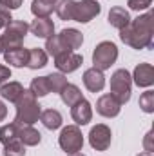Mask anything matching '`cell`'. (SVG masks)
Segmentation results:
<instances>
[{
  "label": "cell",
  "mask_w": 154,
  "mask_h": 156,
  "mask_svg": "<svg viewBox=\"0 0 154 156\" xmlns=\"http://www.w3.org/2000/svg\"><path fill=\"white\" fill-rule=\"evenodd\" d=\"M132 80L138 87H151L154 83V67L151 64H138L134 67V73H132Z\"/></svg>",
  "instance_id": "11"
},
{
  "label": "cell",
  "mask_w": 154,
  "mask_h": 156,
  "mask_svg": "<svg viewBox=\"0 0 154 156\" xmlns=\"http://www.w3.org/2000/svg\"><path fill=\"white\" fill-rule=\"evenodd\" d=\"M83 64V56L75 51H65L54 58V66L60 73H73Z\"/></svg>",
  "instance_id": "9"
},
{
  "label": "cell",
  "mask_w": 154,
  "mask_h": 156,
  "mask_svg": "<svg viewBox=\"0 0 154 156\" xmlns=\"http://www.w3.org/2000/svg\"><path fill=\"white\" fill-rule=\"evenodd\" d=\"M109 24L116 27V29H123L131 24V16H129V11L125 7H120L116 5L109 11Z\"/></svg>",
  "instance_id": "18"
},
{
  "label": "cell",
  "mask_w": 154,
  "mask_h": 156,
  "mask_svg": "<svg viewBox=\"0 0 154 156\" xmlns=\"http://www.w3.org/2000/svg\"><path fill=\"white\" fill-rule=\"evenodd\" d=\"M5 116H7V107H5V104L0 100V122H2Z\"/></svg>",
  "instance_id": "36"
},
{
  "label": "cell",
  "mask_w": 154,
  "mask_h": 156,
  "mask_svg": "<svg viewBox=\"0 0 154 156\" xmlns=\"http://www.w3.org/2000/svg\"><path fill=\"white\" fill-rule=\"evenodd\" d=\"M102 11V5L96 0H80L75 4V13H73V20L80 24H87L91 22L94 16H98Z\"/></svg>",
  "instance_id": "7"
},
{
  "label": "cell",
  "mask_w": 154,
  "mask_h": 156,
  "mask_svg": "<svg viewBox=\"0 0 154 156\" xmlns=\"http://www.w3.org/2000/svg\"><path fill=\"white\" fill-rule=\"evenodd\" d=\"M75 0H58L54 11L58 15L60 20H73V13H75Z\"/></svg>",
  "instance_id": "25"
},
{
  "label": "cell",
  "mask_w": 154,
  "mask_h": 156,
  "mask_svg": "<svg viewBox=\"0 0 154 156\" xmlns=\"http://www.w3.org/2000/svg\"><path fill=\"white\" fill-rule=\"evenodd\" d=\"M111 140H113V133L105 123L94 125L89 133V144L94 151H107L111 147Z\"/></svg>",
  "instance_id": "8"
},
{
  "label": "cell",
  "mask_w": 154,
  "mask_h": 156,
  "mask_svg": "<svg viewBox=\"0 0 154 156\" xmlns=\"http://www.w3.org/2000/svg\"><path fill=\"white\" fill-rule=\"evenodd\" d=\"M16 104V116H15V122L16 125H33L37 123L40 118V113H42V107L37 102V96L27 89H24L22 96L15 102Z\"/></svg>",
  "instance_id": "2"
},
{
  "label": "cell",
  "mask_w": 154,
  "mask_h": 156,
  "mask_svg": "<svg viewBox=\"0 0 154 156\" xmlns=\"http://www.w3.org/2000/svg\"><path fill=\"white\" fill-rule=\"evenodd\" d=\"M127 5L132 11H143V9H149L152 5V0H129Z\"/></svg>",
  "instance_id": "31"
},
{
  "label": "cell",
  "mask_w": 154,
  "mask_h": 156,
  "mask_svg": "<svg viewBox=\"0 0 154 156\" xmlns=\"http://www.w3.org/2000/svg\"><path fill=\"white\" fill-rule=\"evenodd\" d=\"M40 122L47 129L54 131V129H60L62 127V115L56 109H47V111H42L40 113Z\"/></svg>",
  "instance_id": "23"
},
{
  "label": "cell",
  "mask_w": 154,
  "mask_h": 156,
  "mask_svg": "<svg viewBox=\"0 0 154 156\" xmlns=\"http://www.w3.org/2000/svg\"><path fill=\"white\" fill-rule=\"evenodd\" d=\"M18 140V125L16 123H7L0 127V142L4 145H7L9 142Z\"/></svg>",
  "instance_id": "26"
},
{
  "label": "cell",
  "mask_w": 154,
  "mask_h": 156,
  "mask_svg": "<svg viewBox=\"0 0 154 156\" xmlns=\"http://www.w3.org/2000/svg\"><path fill=\"white\" fill-rule=\"evenodd\" d=\"M67 156H85L82 151H78V153H73V154H67Z\"/></svg>",
  "instance_id": "38"
},
{
  "label": "cell",
  "mask_w": 154,
  "mask_h": 156,
  "mask_svg": "<svg viewBox=\"0 0 154 156\" xmlns=\"http://www.w3.org/2000/svg\"><path fill=\"white\" fill-rule=\"evenodd\" d=\"M4 58L9 66L13 67H24L27 66V58H29V49H24L22 45L20 47H13V49H7L4 51Z\"/></svg>",
  "instance_id": "14"
},
{
  "label": "cell",
  "mask_w": 154,
  "mask_h": 156,
  "mask_svg": "<svg viewBox=\"0 0 154 156\" xmlns=\"http://www.w3.org/2000/svg\"><path fill=\"white\" fill-rule=\"evenodd\" d=\"M138 156H154L152 153H149V151H143V153H140Z\"/></svg>",
  "instance_id": "37"
},
{
  "label": "cell",
  "mask_w": 154,
  "mask_h": 156,
  "mask_svg": "<svg viewBox=\"0 0 154 156\" xmlns=\"http://www.w3.org/2000/svg\"><path fill=\"white\" fill-rule=\"evenodd\" d=\"M45 53L47 55H51L53 58H56L58 55H62V53H65V51H69L65 45H64V42L60 40L58 35H53V37H49V38L45 40Z\"/></svg>",
  "instance_id": "24"
},
{
  "label": "cell",
  "mask_w": 154,
  "mask_h": 156,
  "mask_svg": "<svg viewBox=\"0 0 154 156\" xmlns=\"http://www.w3.org/2000/svg\"><path fill=\"white\" fill-rule=\"evenodd\" d=\"M9 78H11V69H9L7 66H2V64H0V85L5 83Z\"/></svg>",
  "instance_id": "35"
},
{
  "label": "cell",
  "mask_w": 154,
  "mask_h": 156,
  "mask_svg": "<svg viewBox=\"0 0 154 156\" xmlns=\"http://www.w3.org/2000/svg\"><path fill=\"white\" fill-rule=\"evenodd\" d=\"M140 107L143 113H154V91H145L140 96Z\"/></svg>",
  "instance_id": "30"
},
{
  "label": "cell",
  "mask_w": 154,
  "mask_h": 156,
  "mask_svg": "<svg viewBox=\"0 0 154 156\" xmlns=\"http://www.w3.org/2000/svg\"><path fill=\"white\" fill-rule=\"evenodd\" d=\"M24 93V85L20 82H9V83H2L0 87V96L7 102H16Z\"/></svg>",
  "instance_id": "20"
},
{
  "label": "cell",
  "mask_w": 154,
  "mask_h": 156,
  "mask_svg": "<svg viewBox=\"0 0 154 156\" xmlns=\"http://www.w3.org/2000/svg\"><path fill=\"white\" fill-rule=\"evenodd\" d=\"M152 138H154V131L151 129V131L145 134V138H143V147H145V151H149V153H152V151H154Z\"/></svg>",
  "instance_id": "33"
},
{
  "label": "cell",
  "mask_w": 154,
  "mask_h": 156,
  "mask_svg": "<svg viewBox=\"0 0 154 156\" xmlns=\"http://www.w3.org/2000/svg\"><path fill=\"white\" fill-rule=\"evenodd\" d=\"M71 116L76 122V125H87L91 122V118H93V107H91V104L85 98H82L80 102H76L71 107Z\"/></svg>",
  "instance_id": "13"
},
{
  "label": "cell",
  "mask_w": 154,
  "mask_h": 156,
  "mask_svg": "<svg viewBox=\"0 0 154 156\" xmlns=\"http://www.w3.org/2000/svg\"><path fill=\"white\" fill-rule=\"evenodd\" d=\"M83 85L87 87V91L91 93H100L103 87H105V76H103V71L100 69H87L83 73Z\"/></svg>",
  "instance_id": "12"
},
{
  "label": "cell",
  "mask_w": 154,
  "mask_h": 156,
  "mask_svg": "<svg viewBox=\"0 0 154 156\" xmlns=\"http://www.w3.org/2000/svg\"><path fill=\"white\" fill-rule=\"evenodd\" d=\"M58 37H60V40L64 42V45L69 51H75L78 47H82V44H83V35L78 29H73V27H67V29L60 31Z\"/></svg>",
  "instance_id": "16"
},
{
  "label": "cell",
  "mask_w": 154,
  "mask_h": 156,
  "mask_svg": "<svg viewBox=\"0 0 154 156\" xmlns=\"http://www.w3.org/2000/svg\"><path fill=\"white\" fill-rule=\"evenodd\" d=\"M4 53V45H2V40H0V55Z\"/></svg>",
  "instance_id": "39"
},
{
  "label": "cell",
  "mask_w": 154,
  "mask_h": 156,
  "mask_svg": "<svg viewBox=\"0 0 154 156\" xmlns=\"http://www.w3.org/2000/svg\"><path fill=\"white\" fill-rule=\"evenodd\" d=\"M47 66V53L40 47L29 49V58H27V67L29 69H42Z\"/></svg>",
  "instance_id": "22"
},
{
  "label": "cell",
  "mask_w": 154,
  "mask_h": 156,
  "mask_svg": "<svg viewBox=\"0 0 154 156\" xmlns=\"http://www.w3.org/2000/svg\"><path fill=\"white\" fill-rule=\"evenodd\" d=\"M47 83H49L51 93H58V94H60V91H62L69 82H67V78L64 76V73H51V75H47Z\"/></svg>",
  "instance_id": "28"
},
{
  "label": "cell",
  "mask_w": 154,
  "mask_h": 156,
  "mask_svg": "<svg viewBox=\"0 0 154 156\" xmlns=\"http://www.w3.org/2000/svg\"><path fill=\"white\" fill-rule=\"evenodd\" d=\"M116 58H118V47H116L113 42H109V40L100 42L94 47V51H93L94 69H100V71L111 69V66L116 62Z\"/></svg>",
  "instance_id": "5"
},
{
  "label": "cell",
  "mask_w": 154,
  "mask_h": 156,
  "mask_svg": "<svg viewBox=\"0 0 154 156\" xmlns=\"http://www.w3.org/2000/svg\"><path fill=\"white\" fill-rule=\"evenodd\" d=\"M131 89H132V78L127 69H118L111 76V94L123 105L131 100Z\"/></svg>",
  "instance_id": "3"
},
{
  "label": "cell",
  "mask_w": 154,
  "mask_h": 156,
  "mask_svg": "<svg viewBox=\"0 0 154 156\" xmlns=\"http://www.w3.org/2000/svg\"><path fill=\"white\" fill-rule=\"evenodd\" d=\"M22 5V0H0V7H5V9H18Z\"/></svg>",
  "instance_id": "34"
},
{
  "label": "cell",
  "mask_w": 154,
  "mask_h": 156,
  "mask_svg": "<svg viewBox=\"0 0 154 156\" xmlns=\"http://www.w3.org/2000/svg\"><path fill=\"white\" fill-rule=\"evenodd\" d=\"M11 20H13L11 11H9V9H5V7H0V29H2V27H5Z\"/></svg>",
  "instance_id": "32"
},
{
  "label": "cell",
  "mask_w": 154,
  "mask_h": 156,
  "mask_svg": "<svg viewBox=\"0 0 154 156\" xmlns=\"http://www.w3.org/2000/svg\"><path fill=\"white\" fill-rule=\"evenodd\" d=\"M29 31L35 35V37H38V38H49V37H53L54 35V24H53V20H49V16L47 18H37V20H33V24L29 26Z\"/></svg>",
  "instance_id": "15"
},
{
  "label": "cell",
  "mask_w": 154,
  "mask_h": 156,
  "mask_svg": "<svg viewBox=\"0 0 154 156\" xmlns=\"http://www.w3.org/2000/svg\"><path fill=\"white\" fill-rule=\"evenodd\" d=\"M60 98H62V102L65 104V105H69V107H73L76 102H80L83 96H82V91H80V87L75 85V83H67L62 91H60Z\"/></svg>",
  "instance_id": "21"
},
{
  "label": "cell",
  "mask_w": 154,
  "mask_h": 156,
  "mask_svg": "<svg viewBox=\"0 0 154 156\" xmlns=\"http://www.w3.org/2000/svg\"><path fill=\"white\" fill-rule=\"evenodd\" d=\"M18 140H20L24 145L35 147V145L40 144L42 134H40L33 125H18Z\"/></svg>",
  "instance_id": "17"
},
{
  "label": "cell",
  "mask_w": 154,
  "mask_h": 156,
  "mask_svg": "<svg viewBox=\"0 0 154 156\" xmlns=\"http://www.w3.org/2000/svg\"><path fill=\"white\" fill-rule=\"evenodd\" d=\"M152 33H154V13L149 11L134 20L123 29H120V38L123 44L132 49H152Z\"/></svg>",
  "instance_id": "1"
},
{
  "label": "cell",
  "mask_w": 154,
  "mask_h": 156,
  "mask_svg": "<svg viewBox=\"0 0 154 156\" xmlns=\"http://www.w3.org/2000/svg\"><path fill=\"white\" fill-rule=\"evenodd\" d=\"M27 31H29V26L26 22H22V20H11L5 26L4 35L0 37L2 45H4V51L13 49V47H20L24 38H26V35H27Z\"/></svg>",
  "instance_id": "4"
},
{
  "label": "cell",
  "mask_w": 154,
  "mask_h": 156,
  "mask_svg": "<svg viewBox=\"0 0 154 156\" xmlns=\"http://www.w3.org/2000/svg\"><path fill=\"white\" fill-rule=\"evenodd\" d=\"M4 156H26V145L20 140L9 142L4 147Z\"/></svg>",
  "instance_id": "29"
},
{
  "label": "cell",
  "mask_w": 154,
  "mask_h": 156,
  "mask_svg": "<svg viewBox=\"0 0 154 156\" xmlns=\"http://www.w3.org/2000/svg\"><path fill=\"white\" fill-rule=\"evenodd\" d=\"M58 144L62 147V151L65 154H73L82 151L83 147V136H82V131L78 125H67L62 129L60 136H58Z\"/></svg>",
  "instance_id": "6"
},
{
  "label": "cell",
  "mask_w": 154,
  "mask_h": 156,
  "mask_svg": "<svg viewBox=\"0 0 154 156\" xmlns=\"http://www.w3.org/2000/svg\"><path fill=\"white\" fill-rule=\"evenodd\" d=\"M121 111V104L116 100L113 94H103L96 102V113L105 118H114Z\"/></svg>",
  "instance_id": "10"
},
{
  "label": "cell",
  "mask_w": 154,
  "mask_h": 156,
  "mask_svg": "<svg viewBox=\"0 0 154 156\" xmlns=\"http://www.w3.org/2000/svg\"><path fill=\"white\" fill-rule=\"evenodd\" d=\"M58 0H33L31 4V13L37 16V18H47L53 9L56 7Z\"/></svg>",
  "instance_id": "19"
},
{
  "label": "cell",
  "mask_w": 154,
  "mask_h": 156,
  "mask_svg": "<svg viewBox=\"0 0 154 156\" xmlns=\"http://www.w3.org/2000/svg\"><path fill=\"white\" fill-rule=\"evenodd\" d=\"M29 91H31L35 96H47V94L51 93V89H49V83H47V76L33 78Z\"/></svg>",
  "instance_id": "27"
}]
</instances>
